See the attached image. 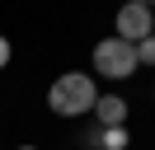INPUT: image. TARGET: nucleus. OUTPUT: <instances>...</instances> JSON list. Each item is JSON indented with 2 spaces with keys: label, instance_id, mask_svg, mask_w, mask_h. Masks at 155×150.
I'll list each match as a JSON object with an SVG mask.
<instances>
[{
  "label": "nucleus",
  "instance_id": "f257e3e1",
  "mask_svg": "<svg viewBox=\"0 0 155 150\" xmlns=\"http://www.w3.org/2000/svg\"><path fill=\"white\" fill-rule=\"evenodd\" d=\"M94 103H99V84H94V75H85V70L57 75L52 89H47V108L57 112V117H85V112H94Z\"/></svg>",
  "mask_w": 155,
  "mask_h": 150
},
{
  "label": "nucleus",
  "instance_id": "7ed1b4c3",
  "mask_svg": "<svg viewBox=\"0 0 155 150\" xmlns=\"http://www.w3.org/2000/svg\"><path fill=\"white\" fill-rule=\"evenodd\" d=\"M155 33V9L146 5V0H127L122 9H117V38L122 42H146V38Z\"/></svg>",
  "mask_w": 155,
  "mask_h": 150
},
{
  "label": "nucleus",
  "instance_id": "20e7f679",
  "mask_svg": "<svg viewBox=\"0 0 155 150\" xmlns=\"http://www.w3.org/2000/svg\"><path fill=\"white\" fill-rule=\"evenodd\" d=\"M94 117L104 122V127H122L127 122V99L122 94H104V99L94 103Z\"/></svg>",
  "mask_w": 155,
  "mask_h": 150
},
{
  "label": "nucleus",
  "instance_id": "39448f33",
  "mask_svg": "<svg viewBox=\"0 0 155 150\" xmlns=\"http://www.w3.org/2000/svg\"><path fill=\"white\" fill-rule=\"evenodd\" d=\"M99 150H127V127H104V145Z\"/></svg>",
  "mask_w": 155,
  "mask_h": 150
},
{
  "label": "nucleus",
  "instance_id": "f03ea898",
  "mask_svg": "<svg viewBox=\"0 0 155 150\" xmlns=\"http://www.w3.org/2000/svg\"><path fill=\"white\" fill-rule=\"evenodd\" d=\"M94 75H104V80H132L136 75V47L122 42V38H104L94 47Z\"/></svg>",
  "mask_w": 155,
  "mask_h": 150
},
{
  "label": "nucleus",
  "instance_id": "6e6552de",
  "mask_svg": "<svg viewBox=\"0 0 155 150\" xmlns=\"http://www.w3.org/2000/svg\"><path fill=\"white\" fill-rule=\"evenodd\" d=\"M19 150H33V145H19Z\"/></svg>",
  "mask_w": 155,
  "mask_h": 150
},
{
  "label": "nucleus",
  "instance_id": "0eeeda50",
  "mask_svg": "<svg viewBox=\"0 0 155 150\" xmlns=\"http://www.w3.org/2000/svg\"><path fill=\"white\" fill-rule=\"evenodd\" d=\"M10 56H14V47H10V38H0V70L10 66Z\"/></svg>",
  "mask_w": 155,
  "mask_h": 150
},
{
  "label": "nucleus",
  "instance_id": "423d86ee",
  "mask_svg": "<svg viewBox=\"0 0 155 150\" xmlns=\"http://www.w3.org/2000/svg\"><path fill=\"white\" fill-rule=\"evenodd\" d=\"M136 66H155V33L146 42H136Z\"/></svg>",
  "mask_w": 155,
  "mask_h": 150
}]
</instances>
